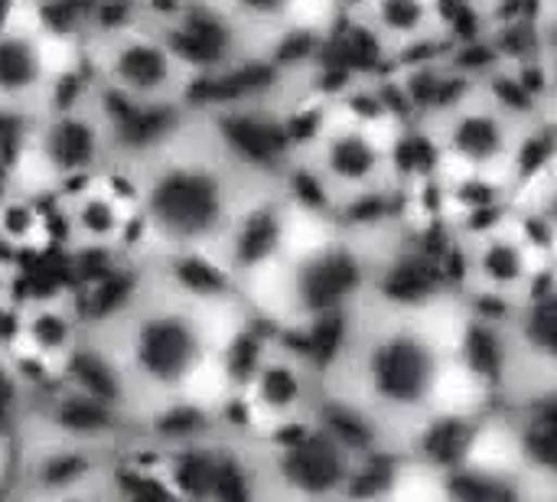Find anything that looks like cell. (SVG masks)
<instances>
[{
	"instance_id": "1",
	"label": "cell",
	"mask_w": 557,
	"mask_h": 502,
	"mask_svg": "<svg viewBox=\"0 0 557 502\" xmlns=\"http://www.w3.org/2000/svg\"><path fill=\"white\" fill-rule=\"evenodd\" d=\"M333 330L323 412L379 461L428 464L444 434L496 408L493 372L473 353L483 320L454 284H375Z\"/></svg>"
},
{
	"instance_id": "2",
	"label": "cell",
	"mask_w": 557,
	"mask_h": 502,
	"mask_svg": "<svg viewBox=\"0 0 557 502\" xmlns=\"http://www.w3.org/2000/svg\"><path fill=\"white\" fill-rule=\"evenodd\" d=\"M261 327L242 291L215 274L121 265L114 294L88 301L85 343L62 379L117 405L137 438L222 421Z\"/></svg>"
},
{
	"instance_id": "3",
	"label": "cell",
	"mask_w": 557,
	"mask_h": 502,
	"mask_svg": "<svg viewBox=\"0 0 557 502\" xmlns=\"http://www.w3.org/2000/svg\"><path fill=\"white\" fill-rule=\"evenodd\" d=\"M134 203V242L124 265L193 268L228 281L251 222L290 176L258 163L199 98L144 124L117 163Z\"/></svg>"
},
{
	"instance_id": "4",
	"label": "cell",
	"mask_w": 557,
	"mask_h": 502,
	"mask_svg": "<svg viewBox=\"0 0 557 502\" xmlns=\"http://www.w3.org/2000/svg\"><path fill=\"white\" fill-rule=\"evenodd\" d=\"M140 127L78 72L42 111L20 124L3 183L52 199L62 189L111 173Z\"/></svg>"
},
{
	"instance_id": "5",
	"label": "cell",
	"mask_w": 557,
	"mask_h": 502,
	"mask_svg": "<svg viewBox=\"0 0 557 502\" xmlns=\"http://www.w3.org/2000/svg\"><path fill=\"white\" fill-rule=\"evenodd\" d=\"M454 287L490 320L522 297L555 268L557 252L545 225L522 206H506L486 219H473L450 235Z\"/></svg>"
},
{
	"instance_id": "6",
	"label": "cell",
	"mask_w": 557,
	"mask_h": 502,
	"mask_svg": "<svg viewBox=\"0 0 557 502\" xmlns=\"http://www.w3.org/2000/svg\"><path fill=\"white\" fill-rule=\"evenodd\" d=\"M323 402L320 353L304 336L261 327L238 366L228 421L264 441L310 425Z\"/></svg>"
},
{
	"instance_id": "7",
	"label": "cell",
	"mask_w": 557,
	"mask_h": 502,
	"mask_svg": "<svg viewBox=\"0 0 557 502\" xmlns=\"http://www.w3.org/2000/svg\"><path fill=\"white\" fill-rule=\"evenodd\" d=\"M493 340L496 405L519 412L557 402V261L516 307L483 320Z\"/></svg>"
},
{
	"instance_id": "8",
	"label": "cell",
	"mask_w": 557,
	"mask_h": 502,
	"mask_svg": "<svg viewBox=\"0 0 557 502\" xmlns=\"http://www.w3.org/2000/svg\"><path fill=\"white\" fill-rule=\"evenodd\" d=\"M78 46L46 29L23 0L0 10V118L26 121L42 111L75 75Z\"/></svg>"
},
{
	"instance_id": "9",
	"label": "cell",
	"mask_w": 557,
	"mask_h": 502,
	"mask_svg": "<svg viewBox=\"0 0 557 502\" xmlns=\"http://www.w3.org/2000/svg\"><path fill=\"white\" fill-rule=\"evenodd\" d=\"M88 294L78 287H52L46 294H26L16 301L7 323V346L16 363L36 379H62L85 343Z\"/></svg>"
},
{
	"instance_id": "10",
	"label": "cell",
	"mask_w": 557,
	"mask_h": 502,
	"mask_svg": "<svg viewBox=\"0 0 557 502\" xmlns=\"http://www.w3.org/2000/svg\"><path fill=\"white\" fill-rule=\"evenodd\" d=\"M52 212L62 242L75 255L111 258L117 268L127 261L134 242V203L117 167L52 196Z\"/></svg>"
},
{
	"instance_id": "11",
	"label": "cell",
	"mask_w": 557,
	"mask_h": 502,
	"mask_svg": "<svg viewBox=\"0 0 557 502\" xmlns=\"http://www.w3.org/2000/svg\"><path fill=\"white\" fill-rule=\"evenodd\" d=\"M264 56L297 59L320 49L339 26L343 0H206Z\"/></svg>"
}]
</instances>
